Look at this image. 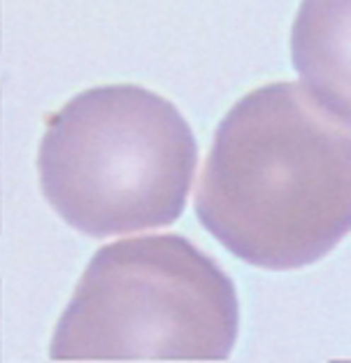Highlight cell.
I'll return each instance as SVG.
<instances>
[{
    "mask_svg": "<svg viewBox=\"0 0 351 363\" xmlns=\"http://www.w3.org/2000/svg\"><path fill=\"white\" fill-rule=\"evenodd\" d=\"M195 214L249 266L316 263L351 233V126L293 82L254 89L219 123Z\"/></svg>",
    "mask_w": 351,
    "mask_h": 363,
    "instance_id": "6da1fadb",
    "label": "cell"
},
{
    "mask_svg": "<svg viewBox=\"0 0 351 363\" xmlns=\"http://www.w3.org/2000/svg\"><path fill=\"white\" fill-rule=\"evenodd\" d=\"M198 145L182 112L137 84L93 86L47 117L40 186L79 233L108 238L170 226L189 198Z\"/></svg>",
    "mask_w": 351,
    "mask_h": 363,
    "instance_id": "7a4b0ae2",
    "label": "cell"
},
{
    "mask_svg": "<svg viewBox=\"0 0 351 363\" xmlns=\"http://www.w3.org/2000/svg\"><path fill=\"white\" fill-rule=\"evenodd\" d=\"M233 279L175 233L100 247L49 342L54 361H226L238 342Z\"/></svg>",
    "mask_w": 351,
    "mask_h": 363,
    "instance_id": "3957f363",
    "label": "cell"
},
{
    "mask_svg": "<svg viewBox=\"0 0 351 363\" xmlns=\"http://www.w3.org/2000/svg\"><path fill=\"white\" fill-rule=\"evenodd\" d=\"M291 59L307 94L351 123V0H303L291 30Z\"/></svg>",
    "mask_w": 351,
    "mask_h": 363,
    "instance_id": "277c9868",
    "label": "cell"
},
{
    "mask_svg": "<svg viewBox=\"0 0 351 363\" xmlns=\"http://www.w3.org/2000/svg\"><path fill=\"white\" fill-rule=\"evenodd\" d=\"M330 363H351V361H330Z\"/></svg>",
    "mask_w": 351,
    "mask_h": 363,
    "instance_id": "5b68a950",
    "label": "cell"
}]
</instances>
